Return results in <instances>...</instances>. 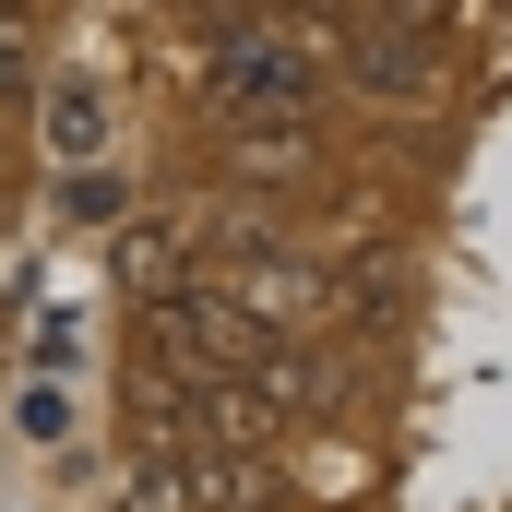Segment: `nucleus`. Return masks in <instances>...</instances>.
Wrapping results in <instances>:
<instances>
[{
	"instance_id": "9d476101",
	"label": "nucleus",
	"mask_w": 512,
	"mask_h": 512,
	"mask_svg": "<svg viewBox=\"0 0 512 512\" xmlns=\"http://www.w3.org/2000/svg\"><path fill=\"white\" fill-rule=\"evenodd\" d=\"M453 0H370V24H405V36H441Z\"/></svg>"
},
{
	"instance_id": "6e6552de",
	"label": "nucleus",
	"mask_w": 512,
	"mask_h": 512,
	"mask_svg": "<svg viewBox=\"0 0 512 512\" xmlns=\"http://www.w3.org/2000/svg\"><path fill=\"white\" fill-rule=\"evenodd\" d=\"M12 417H24V441H60V429H72V382H48V370H36V382L12 393Z\"/></svg>"
},
{
	"instance_id": "1a4fd4ad",
	"label": "nucleus",
	"mask_w": 512,
	"mask_h": 512,
	"mask_svg": "<svg viewBox=\"0 0 512 512\" xmlns=\"http://www.w3.org/2000/svg\"><path fill=\"white\" fill-rule=\"evenodd\" d=\"M36 96V60H24V36H12V12H0V108H24Z\"/></svg>"
},
{
	"instance_id": "20e7f679",
	"label": "nucleus",
	"mask_w": 512,
	"mask_h": 512,
	"mask_svg": "<svg viewBox=\"0 0 512 512\" xmlns=\"http://www.w3.org/2000/svg\"><path fill=\"white\" fill-rule=\"evenodd\" d=\"M120 512H286V477L262 453H131Z\"/></svg>"
},
{
	"instance_id": "f03ea898",
	"label": "nucleus",
	"mask_w": 512,
	"mask_h": 512,
	"mask_svg": "<svg viewBox=\"0 0 512 512\" xmlns=\"http://www.w3.org/2000/svg\"><path fill=\"white\" fill-rule=\"evenodd\" d=\"M143 358L179 382H262L286 358V334L262 310H239L227 286H179V298H143Z\"/></svg>"
},
{
	"instance_id": "7ed1b4c3",
	"label": "nucleus",
	"mask_w": 512,
	"mask_h": 512,
	"mask_svg": "<svg viewBox=\"0 0 512 512\" xmlns=\"http://www.w3.org/2000/svg\"><path fill=\"white\" fill-rule=\"evenodd\" d=\"M274 441V405L251 382H179L155 370L131 405V453H262Z\"/></svg>"
},
{
	"instance_id": "f257e3e1",
	"label": "nucleus",
	"mask_w": 512,
	"mask_h": 512,
	"mask_svg": "<svg viewBox=\"0 0 512 512\" xmlns=\"http://www.w3.org/2000/svg\"><path fill=\"white\" fill-rule=\"evenodd\" d=\"M310 96H322V60H310V36L286 12H239V24L203 36V108L227 131L239 120H310Z\"/></svg>"
},
{
	"instance_id": "423d86ee",
	"label": "nucleus",
	"mask_w": 512,
	"mask_h": 512,
	"mask_svg": "<svg viewBox=\"0 0 512 512\" xmlns=\"http://www.w3.org/2000/svg\"><path fill=\"white\" fill-rule=\"evenodd\" d=\"M227 143H239V167H251V179H298V167L322 155V131H310V120H239Z\"/></svg>"
},
{
	"instance_id": "0eeeda50",
	"label": "nucleus",
	"mask_w": 512,
	"mask_h": 512,
	"mask_svg": "<svg viewBox=\"0 0 512 512\" xmlns=\"http://www.w3.org/2000/svg\"><path fill=\"white\" fill-rule=\"evenodd\" d=\"M48 143H60V155H96V143H108V96H96V84H48Z\"/></svg>"
},
{
	"instance_id": "39448f33",
	"label": "nucleus",
	"mask_w": 512,
	"mask_h": 512,
	"mask_svg": "<svg viewBox=\"0 0 512 512\" xmlns=\"http://www.w3.org/2000/svg\"><path fill=\"white\" fill-rule=\"evenodd\" d=\"M429 60H441V36H405V24H334V72L358 84V96H382V108H405V96H429Z\"/></svg>"
}]
</instances>
